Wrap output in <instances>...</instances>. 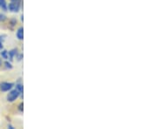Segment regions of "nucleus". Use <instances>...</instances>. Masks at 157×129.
Segmentation results:
<instances>
[{
    "label": "nucleus",
    "mask_w": 157,
    "mask_h": 129,
    "mask_svg": "<svg viewBox=\"0 0 157 129\" xmlns=\"http://www.w3.org/2000/svg\"><path fill=\"white\" fill-rule=\"evenodd\" d=\"M17 37L18 40H23L24 38V30L23 28H19L17 32Z\"/></svg>",
    "instance_id": "nucleus-4"
},
{
    "label": "nucleus",
    "mask_w": 157,
    "mask_h": 129,
    "mask_svg": "<svg viewBox=\"0 0 157 129\" xmlns=\"http://www.w3.org/2000/svg\"><path fill=\"white\" fill-rule=\"evenodd\" d=\"M12 86H13V84H11V83H8V82H3V83H0V90H1V91H3V92L9 91Z\"/></svg>",
    "instance_id": "nucleus-3"
},
{
    "label": "nucleus",
    "mask_w": 157,
    "mask_h": 129,
    "mask_svg": "<svg viewBox=\"0 0 157 129\" xmlns=\"http://www.w3.org/2000/svg\"><path fill=\"white\" fill-rule=\"evenodd\" d=\"M17 91L19 92V93H22L23 92V86L21 85H17Z\"/></svg>",
    "instance_id": "nucleus-6"
},
{
    "label": "nucleus",
    "mask_w": 157,
    "mask_h": 129,
    "mask_svg": "<svg viewBox=\"0 0 157 129\" xmlns=\"http://www.w3.org/2000/svg\"><path fill=\"white\" fill-rule=\"evenodd\" d=\"M1 64H2V60H1V59H0V66H1Z\"/></svg>",
    "instance_id": "nucleus-13"
},
{
    "label": "nucleus",
    "mask_w": 157,
    "mask_h": 129,
    "mask_svg": "<svg viewBox=\"0 0 157 129\" xmlns=\"http://www.w3.org/2000/svg\"><path fill=\"white\" fill-rule=\"evenodd\" d=\"M22 107H23V104H20V105H19V110H20V111H23Z\"/></svg>",
    "instance_id": "nucleus-10"
},
{
    "label": "nucleus",
    "mask_w": 157,
    "mask_h": 129,
    "mask_svg": "<svg viewBox=\"0 0 157 129\" xmlns=\"http://www.w3.org/2000/svg\"><path fill=\"white\" fill-rule=\"evenodd\" d=\"M11 1H12V2H19L20 0H11Z\"/></svg>",
    "instance_id": "nucleus-12"
},
{
    "label": "nucleus",
    "mask_w": 157,
    "mask_h": 129,
    "mask_svg": "<svg viewBox=\"0 0 157 129\" xmlns=\"http://www.w3.org/2000/svg\"><path fill=\"white\" fill-rule=\"evenodd\" d=\"M9 10L13 12H17L19 10V2H12L9 4Z\"/></svg>",
    "instance_id": "nucleus-2"
},
{
    "label": "nucleus",
    "mask_w": 157,
    "mask_h": 129,
    "mask_svg": "<svg viewBox=\"0 0 157 129\" xmlns=\"http://www.w3.org/2000/svg\"><path fill=\"white\" fill-rule=\"evenodd\" d=\"M5 19H6V16H5V15L0 14V21H4Z\"/></svg>",
    "instance_id": "nucleus-8"
},
{
    "label": "nucleus",
    "mask_w": 157,
    "mask_h": 129,
    "mask_svg": "<svg viewBox=\"0 0 157 129\" xmlns=\"http://www.w3.org/2000/svg\"><path fill=\"white\" fill-rule=\"evenodd\" d=\"M6 68H11V65L10 63H8V62H6Z\"/></svg>",
    "instance_id": "nucleus-9"
},
{
    "label": "nucleus",
    "mask_w": 157,
    "mask_h": 129,
    "mask_svg": "<svg viewBox=\"0 0 157 129\" xmlns=\"http://www.w3.org/2000/svg\"><path fill=\"white\" fill-rule=\"evenodd\" d=\"M18 96H19V92L17 90H12L7 96V101L12 102V101H15Z\"/></svg>",
    "instance_id": "nucleus-1"
},
{
    "label": "nucleus",
    "mask_w": 157,
    "mask_h": 129,
    "mask_svg": "<svg viewBox=\"0 0 157 129\" xmlns=\"http://www.w3.org/2000/svg\"><path fill=\"white\" fill-rule=\"evenodd\" d=\"M3 48V45H2V43H1V41H0V49H2Z\"/></svg>",
    "instance_id": "nucleus-11"
},
{
    "label": "nucleus",
    "mask_w": 157,
    "mask_h": 129,
    "mask_svg": "<svg viewBox=\"0 0 157 129\" xmlns=\"http://www.w3.org/2000/svg\"><path fill=\"white\" fill-rule=\"evenodd\" d=\"M0 7H2L5 11H6L7 9V6H6V0H0Z\"/></svg>",
    "instance_id": "nucleus-5"
},
{
    "label": "nucleus",
    "mask_w": 157,
    "mask_h": 129,
    "mask_svg": "<svg viewBox=\"0 0 157 129\" xmlns=\"http://www.w3.org/2000/svg\"><path fill=\"white\" fill-rule=\"evenodd\" d=\"M6 53H7V51H4L1 53V54H2V56L4 57L5 59H7V55H6Z\"/></svg>",
    "instance_id": "nucleus-7"
}]
</instances>
